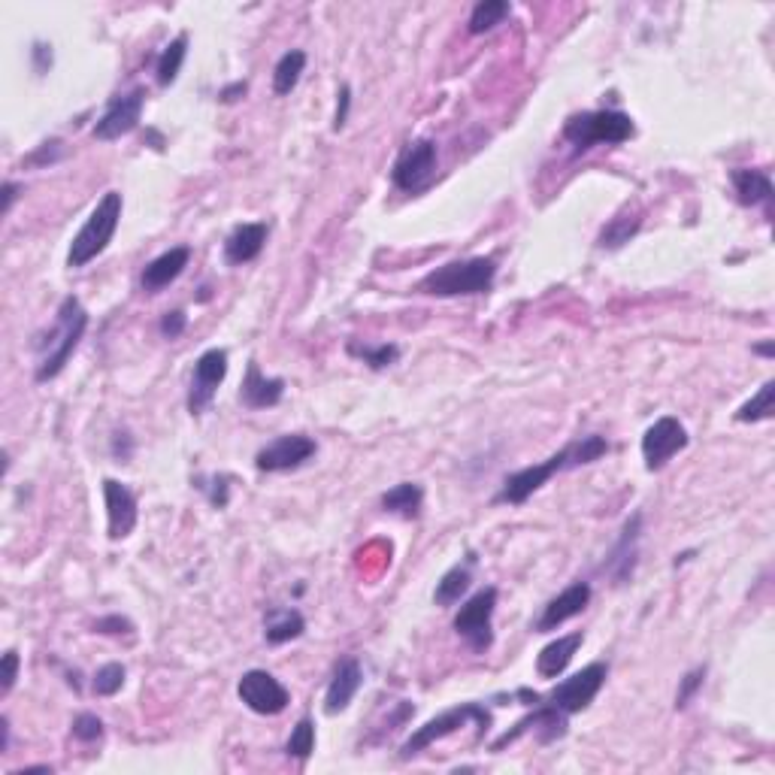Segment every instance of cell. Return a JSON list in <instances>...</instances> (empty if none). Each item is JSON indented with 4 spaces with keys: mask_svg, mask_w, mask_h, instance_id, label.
<instances>
[{
    "mask_svg": "<svg viewBox=\"0 0 775 775\" xmlns=\"http://www.w3.org/2000/svg\"><path fill=\"white\" fill-rule=\"evenodd\" d=\"M55 315H58L55 327L49 330L46 337H40L34 343V349H37L34 379L37 382H49V379L64 373V367L76 355V349H79V343L85 337V330H88V312L79 303V297H73V294L61 300Z\"/></svg>",
    "mask_w": 775,
    "mask_h": 775,
    "instance_id": "1",
    "label": "cell"
},
{
    "mask_svg": "<svg viewBox=\"0 0 775 775\" xmlns=\"http://www.w3.org/2000/svg\"><path fill=\"white\" fill-rule=\"evenodd\" d=\"M122 209H125L122 191H106V194L100 197V203L91 209V215L85 218V225L79 228V234H76L73 243H70L67 267H73V270L88 267L97 255L106 252V246L113 243V237H116V231H119Z\"/></svg>",
    "mask_w": 775,
    "mask_h": 775,
    "instance_id": "2",
    "label": "cell"
},
{
    "mask_svg": "<svg viewBox=\"0 0 775 775\" xmlns=\"http://www.w3.org/2000/svg\"><path fill=\"white\" fill-rule=\"evenodd\" d=\"M494 279H497L494 258H464V261H449V264L430 270L418 282V291L430 294V297H470V294L491 291Z\"/></svg>",
    "mask_w": 775,
    "mask_h": 775,
    "instance_id": "3",
    "label": "cell"
},
{
    "mask_svg": "<svg viewBox=\"0 0 775 775\" xmlns=\"http://www.w3.org/2000/svg\"><path fill=\"white\" fill-rule=\"evenodd\" d=\"M636 134V125L621 109H594L576 113L564 125V140L573 146V155H585L594 146H621Z\"/></svg>",
    "mask_w": 775,
    "mask_h": 775,
    "instance_id": "4",
    "label": "cell"
},
{
    "mask_svg": "<svg viewBox=\"0 0 775 775\" xmlns=\"http://www.w3.org/2000/svg\"><path fill=\"white\" fill-rule=\"evenodd\" d=\"M467 724H476L479 739H482V736L491 730L494 718H491V712L485 709V703H461V706H455V709H449V712H442V715L430 718L424 727H418V730L403 742L400 757H415L418 751H424V748H430L433 742L458 733V730L467 727Z\"/></svg>",
    "mask_w": 775,
    "mask_h": 775,
    "instance_id": "5",
    "label": "cell"
},
{
    "mask_svg": "<svg viewBox=\"0 0 775 775\" xmlns=\"http://www.w3.org/2000/svg\"><path fill=\"white\" fill-rule=\"evenodd\" d=\"M606 679H609V663L597 660V663H588V667L579 670L576 676L564 679L548 697H539V700L548 703L551 709L564 712V715L570 718V715H576V712H585V709L594 703V697L603 691Z\"/></svg>",
    "mask_w": 775,
    "mask_h": 775,
    "instance_id": "6",
    "label": "cell"
},
{
    "mask_svg": "<svg viewBox=\"0 0 775 775\" xmlns=\"http://www.w3.org/2000/svg\"><path fill=\"white\" fill-rule=\"evenodd\" d=\"M433 176H436V143L427 137L409 140L391 167L394 188L406 194H421L424 188H430Z\"/></svg>",
    "mask_w": 775,
    "mask_h": 775,
    "instance_id": "7",
    "label": "cell"
},
{
    "mask_svg": "<svg viewBox=\"0 0 775 775\" xmlns=\"http://www.w3.org/2000/svg\"><path fill=\"white\" fill-rule=\"evenodd\" d=\"M494 609H497V588H482L455 615V633L479 654L494 645Z\"/></svg>",
    "mask_w": 775,
    "mask_h": 775,
    "instance_id": "8",
    "label": "cell"
},
{
    "mask_svg": "<svg viewBox=\"0 0 775 775\" xmlns=\"http://www.w3.org/2000/svg\"><path fill=\"white\" fill-rule=\"evenodd\" d=\"M561 470H570V446L561 449L558 455H551L542 464H533V467H524V470H515L512 476H506L500 491L494 494V503L497 506H506V503L521 506L527 497H533L551 476H558Z\"/></svg>",
    "mask_w": 775,
    "mask_h": 775,
    "instance_id": "9",
    "label": "cell"
},
{
    "mask_svg": "<svg viewBox=\"0 0 775 775\" xmlns=\"http://www.w3.org/2000/svg\"><path fill=\"white\" fill-rule=\"evenodd\" d=\"M688 442H691V436H688V430H685V424H682L679 418H673V415L657 418V421L645 430V436H642L645 470H648V473L663 470L679 452L688 449Z\"/></svg>",
    "mask_w": 775,
    "mask_h": 775,
    "instance_id": "10",
    "label": "cell"
},
{
    "mask_svg": "<svg viewBox=\"0 0 775 775\" xmlns=\"http://www.w3.org/2000/svg\"><path fill=\"white\" fill-rule=\"evenodd\" d=\"M143 103H146V88H131V91H125V94H116L113 100L106 103L103 116L97 119V125H94V131H91L94 140L113 143V140L128 137V134L140 125Z\"/></svg>",
    "mask_w": 775,
    "mask_h": 775,
    "instance_id": "11",
    "label": "cell"
},
{
    "mask_svg": "<svg viewBox=\"0 0 775 775\" xmlns=\"http://www.w3.org/2000/svg\"><path fill=\"white\" fill-rule=\"evenodd\" d=\"M315 452H318V446H315L312 436L285 433V436H276L270 446H264L255 455V467L261 473H288V470H297L306 461H312Z\"/></svg>",
    "mask_w": 775,
    "mask_h": 775,
    "instance_id": "12",
    "label": "cell"
},
{
    "mask_svg": "<svg viewBox=\"0 0 775 775\" xmlns=\"http://www.w3.org/2000/svg\"><path fill=\"white\" fill-rule=\"evenodd\" d=\"M237 694L240 700L255 712V715H279L288 709L291 703V694L288 688L270 676L267 670H249L243 673V679L237 682Z\"/></svg>",
    "mask_w": 775,
    "mask_h": 775,
    "instance_id": "13",
    "label": "cell"
},
{
    "mask_svg": "<svg viewBox=\"0 0 775 775\" xmlns=\"http://www.w3.org/2000/svg\"><path fill=\"white\" fill-rule=\"evenodd\" d=\"M225 376H228V352L225 349H209L194 361L191 388H188V412L191 415H200L212 403Z\"/></svg>",
    "mask_w": 775,
    "mask_h": 775,
    "instance_id": "14",
    "label": "cell"
},
{
    "mask_svg": "<svg viewBox=\"0 0 775 775\" xmlns=\"http://www.w3.org/2000/svg\"><path fill=\"white\" fill-rule=\"evenodd\" d=\"M639 539H642V512H633L624 527L618 542L612 545V551L603 561V573L612 579V585H627L636 573V561H639Z\"/></svg>",
    "mask_w": 775,
    "mask_h": 775,
    "instance_id": "15",
    "label": "cell"
},
{
    "mask_svg": "<svg viewBox=\"0 0 775 775\" xmlns=\"http://www.w3.org/2000/svg\"><path fill=\"white\" fill-rule=\"evenodd\" d=\"M103 503H106V533L109 539H125L137 527V497L128 485L116 479H103Z\"/></svg>",
    "mask_w": 775,
    "mask_h": 775,
    "instance_id": "16",
    "label": "cell"
},
{
    "mask_svg": "<svg viewBox=\"0 0 775 775\" xmlns=\"http://www.w3.org/2000/svg\"><path fill=\"white\" fill-rule=\"evenodd\" d=\"M591 603V585L588 582H573L570 588H564L555 600H548V606L542 609L539 621H536V633H551L561 624H567L570 618L582 615Z\"/></svg>",
    "mask_w": 775,
    "mask_h": 775,
    "instance_id": "17",
    "label": "cell"
},
{
    "mask_svg": "<svg viewBox=\"0 0 775 775\" xmlns=\"http://www.w3.org/2000/svg\"><path fill=\"white\" fill-rule=\"evenodd\" d=\"M361 685H364V670H361V663H358L355 657H343V660L337 663L334 676H330V682H327L324 712H327V715H340V712H346V709L352 706L355 694L361 691Z\"/></svg>",
    "mask_w": 775,
    "mask_h": 775,
    "instance_id": "18",
    "label": "cell"
},
{
    "mask_svg": "<svg viewBox=\"0 0 775 775\" xmlns=\"http://www.w3.org/2000/svg\"><path fill=\"white\" fill-rule=\"evenodd\" d=\"M282 397H285V379L264 376L258 361H249L246 379L240 385V403L246 409H270V406H279Z\"/></svg>",
    "mask_w": 775,
    "mask_h": 775,
    "instance_id": "19",
    "label": "cell"
},
{
    "mask_svg": "<svg viewBox=\"0 0 775 775\" xmlns=\"http://www.w3.org/2000/svg\"><path fill=\"white\" fill-rule=\"evenodd\" d=\"M267 237H270V228L264 225V221H246V225H237L225 240V261L231 267H243V264L255 261L264 252Z\"/></svg>",
    "mask_w": 775,
    "mask_h": 775,
    "instance_id": "20",
    "label": "cell"
},
{
    "mask_svg": "<svg viewBox=\"0 0 775 775\" xmlns=\"http://www.w3.org/2000/svg\"><path fill=\"white\" fill-rule=\"evenodd\" d=\"M188 261H191V249H188V246H176V249H170V252L158 255V258H155V261H149V264L143 267V273H140V285H143V291H149V294L164 291L170 282H176V279L185 273Z\"/></svg>",
    "mask_w": 775,
    "mask_h": 775,
    "instance_id": "21",
    "label": "cell"
},
{
    "mask_svg": "<svg viewBox=\"0 0 775 775\" xmlns=\"http://www.w3.org/2000/svg\"><path fill=\"white\" fill-rule=\"evenodd\" d=\"M736 200L742 206H766V215H772V179L766 170H751V167H736L730 173Z\"/></svg>",
    "mask_w": 775,
    "mask_h": 775,
    "instance_id": "22",
    "label": "cell"
},
{
    "mask_svg": "<svg viewBox=\"0 0 775 775\" xmlns=\"http://www.w3.org/2000/svg\"><path fill=\"white\" fill-rule=\"evenodd\" d=\"M582 642H585L582 633L558 636L555 642H548V645L539 651V657H536V673H539L542 679H558V676H564L567 667L573 663V657H576V651L582 648Z\"/></svg>",
    "mask_w": 775,
    "mask_h": 775,
    "instance_id": "23",
    "label": "cell"
},
{
    "mask_svg": "<svg viewBox=\"0 0 775 775\" xmlns=\"http://www.w3.org/2000/svg\"><path fill=\"white\" fill-rule=\"evenodd\" d=\"M473 567H476V555H467L464 564L452 567L446 576H442L436 582V591H433V600L436 606H455L473 585Z\"/></svg>",
    "mask_w": 775,
    "mask_h": 775,
    "instance_id": "24",
    "label": "cell"
},
{
    "mask_svg": "<svg viewBox=\"0 0 775 775\" xmlns=\"http://www.w3.org/2000/svg\"><path fill=\"white\" fill-rule=\"evenodd\" d=\"M382 509L400 518H418L421 506H424V488L418 482H400L391 491L382 494Z\"/></svg>",
    "mask_w": 775,
    "mask_h": 775,
    "instance_id": "25",
    "label": "cell"
},
{
    "mask_svg": "<svg viewBox=\"0 0 775 775\" xmlns=\"http://www.w3.org/2000/svg\"><path fill=\"white\" fill-rule=\"evenodd\" d=\"M306 621L297 609H270L264 618V639L270 645H285L297 636H303Z\"/></svg>",
    "mask_w": 775,
    "mask_h": 775,
    "instance_id": "26",
    "label": "cell"
},
{
    "mask_svg": "<svg viewBox=\"0 0 775 775\" xmlns=\"http://www.w3.org/2000/svg\"><path fill=\"white\" fill-rule=\"evenodd\" d=\"M639 228H642V209L618 212V215L609 221V225L600 231L597 246H600V249H621V246H627V243L639 234Z\"/></svg>",
    "mask_w": 775,
    "mask_h": 775,
    "instance_id": "27",
    "label": "cell"
},
{
    "mask_svg": "<svg viewBox=\"0 0 775 775\" xmlns=\"http://www.w3.org/2000/svg\"><path fill=\"white\" fill-rule=\"evenodd\" d=\"M303 70H306V52H303V49H288V52L276 61V67H273V91H276L279 97L291 94V91L297 88Z\"/></svg>",
    "mask_w": 775,
    "mask_h": 775,
    "instance_id": "28",
    "label": "cell"
},
{
    "mask_svg": "<svg viewBox=\"0 0 775 775\" xmlns=\"http://www.w3.org/2000/svg\"><path fill=\"white\" fill-rule=\"evenodd\" d=\"M185 55H188V34H179L161 55H158V64H155V79L161 88H170L176 79H179V70L185 64Z\"/></svg>",
    "mask_w": 775,
    "mask_h": 775,
    "instance_id": "29",
    "label": "cell"
},
{
    "mask_svg": "<svg viewBox=\"0 0 775 775\" xmlns=\"http://www.w3.org/2000/svg\"><path fill=\"white\" fill-rule=\"evenodd\" d=\"M512 13V7L506 4V0H482V4L473 7L470 13V34H488L494 31L497 25H503V19Z\"/></svg>",
    "mask_w": 775,
    "mask_h": 775,
    "instance_id": "30",
    "label": "cell"
},
{
    "mask_svg": "<svg viewBox=\"0 0 775 775\" xmlns=\"http://www.w3.org/2000/svg\"><path fill=\"white\" fill-rule=\"evenodd\" d=\"M346 349H349L352 358L364 361V364H367L370 370H376V373H379V370H388V367H394V364L400 361V349H397L394 343H382V346H367V343H364V346H361V343L352 340Z\"/></svg>",
    "mask_w": 775,
    "mask_h": 775,
    "instance_id": "31",
    "label": "cell"
},
{
    "mask_svg": "<svg viewBox=\"0 0 775 775\" xmlns=\"http://www.w3.org/2000/svg\"><path fill=\"white\" fill-rule=\"evenodd\" d=\"M772 412H775V382H763L760 391L736 409V421H742V424L766 421V418H772Z\"/></svg>",
    "mask_w": 775,
    "mask_h": 775,
    "instance_id": "32",
    "label": "cell"
},
{
    "mask_svg": "<svg viewBox=\"0 0 775 775\" xmlns=\"http://www.w3.org/2000/svg\"><path fill=\"white\" fill-rule=\"evenodd\" d=\"M603 455H609V439H606V436H600V433L579 436L573 446H570V470H573V467L594 464V461H600Z\"/></svg>",
    "mask_w": 775,
    "mask_h": 775,
    "instance_id": "33",
    "label": "cell"
},
{
    "mask_svg": "<svg viewBox=\"0 0 775 775\" xmlns=\"http://www.w3.org/2000/svg\"><path fill=\"white\" fill-rule=\"evenodd\" d=\"M285 751L291 757H297V760H309L312 757V751H315V724H312V718H300L294 724Z\"/></svg>",
    "mask_w": 775,
    "mask_h": 775,
    "instance_id": "34",
    "label": "cell"
},
{
    "mask_svg": "<svg viewBox=\"0 0 775 775\" xmlns=\"http://www.w3.org/2000/svg\"><path fill=\"white\" fill-rule=\"evenodd\" d=\"M125 667L122 663H106V667H100L97 673H94V682H91V688H94V694L97 697H116L119 691H122V685H125Z\"/></svg>",
    "mask_w": 775,
    "mask_h": 775,
    "instance_id": "35",
    "label": "cell"
},
{
    "mask_svg": "<svg viewBox=\"0 0 775 775\" xmlns=\"http://www.w3.org/2000/svg\"><path fill=\"white\" fill-rule=\"evenodd\" d=\"M197 488L206 491V497L215 509H225L231 503V476H225V473L209 476V479H197Z\"/></svg>",
    "mask_w": 775,
    "mask_h": 775,
    "instance_id": "36",
    "label": "cell"
},
{
    "mask_svg": "<svg viewBox=\"0 0 775 775\" xmlns=\"http://www.w3.org/2000/svg\"><path fill=\"white\" fill-rule=\"evenodd\" d=\"M73 739H79V742H85V745L103 739V721H100L97 715H91V712L76 715V718H73Z\"/></svg>",
    "mask_w": 775,
    "mask_h": 775,
    "instance_id": "37",
    "label": "cell"
},
{
    "mask_svg": "<svg viewBox=\"0 0 775 775\" xmlns=\"http://www.w3.org/2000/svg\"><path fill=\"white\" fill-rule=\"evenodd\" d=\"M706 682V667H697L691 673H685V679L679 682V694H676V709H688L691 700L697 697V691L703 688Z\"/></svg>",
    "mask_w": 775,
    "mask_h": 775,
    "instance_id": "38",
    "label": "cell"
},
{
    "mask_svg": "<svg viewBox=\"0 0 775 775\" xmlns=\"http://www.w3.org/2000/svg\"><path fill=\"white\" fill-rule=\"evenodd\" d=\"M158 327H161V337H164V340H179V337L185 334V327H188V315H185L182 309L164 312Z\"/></svg>",
    "mask_w": 775,
    "mask_h": 775,
    "instance_id": "39",
    "label": "cell"
},
{
    "mask_svg": "<svg viewBox=\"0 0 775 775\" xmlns=\"http://www.w3.org/2000/svg\"><path fill=\"white\" fill-rule=\"evenodd\" d=\"M64 158V143L61 140H46L31 158H28V164L31 167H46V164H58Z\"/></svg>",
    "mask_w": 775,
    "mask_h": 775,
    "instance_id": "40",
    "label": "cell"
},
{
    "mask_svg": "<svg viewBox=\"0 0 775 775\" xmlns=\"http://www.w3.org/2000/svg\"><path fill=\"white\" fill-rule=\"evenodd\" d=\"M94 633H106V636H122V633H134V624L122 615H106L94 621Z\"/></svg>",
    "mask_w": 775,
    "mask_h": 775,
    "instance_id": "41",
    "label": "cell"
},
{
    "mask_svg": "<svg viewBox=\"0 0 775 775\" xmlns=\"http://www.w3.org/2000/svg\"><path fill=\"white\" fill-rule=\"evenodd\" d=\"M349 109H352V88L343 85V88L337 91V113H334V131H337V134H340V131L346 128V122H349Z\"/></svg>",
    "mask_w": 775,
    "mask_h": 775,
    "instance_id": "42",
    "label": "cell"
},
{
    "mask_svg": "<svg viewBox=\"0 0 775 775\" xmlns=\"http://www.w3.org/2000/svg\"><path fill=\"white\" fill-rule=\"evenodd\" d=\"M31 58H34V70H37V76H46L49 70H52V46H46V43H34V49H31Z\"/></svg>",
    "mask_w": 775,
    "mask_h": 775,
    "instance_id": "43",
    "label": "cell"
},
{
    "mask_svg": "<svg viewBox=\"0 0 775 775\" xmlns=\"http://www.w3.org/2000/svg\"><path fill=\"white\" fill-rule=\"evenodd\" d=\"M16 679H19V654L7 651L4 654V697L16 688Z\"/></svg>",
    "mask_w": 775,
    "mask_h": 775,
    "instance_id": "44",
    "label": "cell"
},
{
    "mask_svg": "<svg viewBox=\"0 0 775 775\" xmlns=\"http://www.w3.org/2000/svg\"><path fill=\"white\" fill-rule=\"evenodd\" d=\"M113 455H116L119 461H131V455H134V436H131L128 430H119V433L113 436Z\"/></svg>",
    "mask_w": 775,
    "mask_h": 775,
    "instance_id": "45",
    "label": "cell"
},
{
    "mask_svg": "<svg viewBox=\"0 0 775 775\" xmlns=\"http://www.w3.org/2000/svg\"><path fill=\"white\" fill-rule=\"evenodd\" d=\"M246 91H249V85H246V82H234V85H228V88H221L218 100H221V103H237Z\"/></svg>",
    "mask_w": 775,
    "mask_h": 775,
    "instance_id": "46",
    "label": "cell"
},
{
    "mask_svg": "<svg viewBox=\"0 0 775 775\" xmlns=\"http://www.w3.org/2000/svg\"><path fill=\"white\" fill-rule=\"evenodd\" d=\"M19 194H22V185H19V182H4V215L13 209V203L19 200Z\"/></svg>",
    "mask_w": 775,
    "mask_h": 775,
    "instance_id": "47",
    "label": "cell"
},
{
    "mask_svg": "<svg viewBox=\"0 0 775 775\" xmlns=\"http://www.w3.org/2000/svg\"><path fill=\"white\" fill-rule=\"evenodd\" d=\"M751 352L760 355V358H772V355H775V340H763V343L751 346Z\"/></svg>",
    "mask_w": 775,
    "mask_h": 775,
    "instance_id": "48",
    "label": "cell"
},
{
    "mask_svg": "<svg viewBox=\"0 0 775 775\" xmlns=\"http://www.w3.org/2000/svg\"><path fill=\"white\" fill-rule=\"evenodd\" d=\"M146 140H149V146H152L155 152H164V146H167V143H164V137H161L158 131H146Z\"/></svg>",
    "mask_w": 775,
    "mask_h": 775,
    "instance_id": "49",
    "label": "cell"
}]
</instances>
